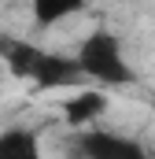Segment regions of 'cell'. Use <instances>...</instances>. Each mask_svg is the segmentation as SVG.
Segmentation results:
<instances>
[{
    "mask_svg": "<svg viewBox=\"0 0 155 159\" xmlns=\"http://www.w3.org/2000/svg\"><path fill=\"white\" fill-rule=\"evenodd\" d=\"M74 63L81 70V78L96 81V85H129L137 78V70L126 59V48H122L118 34H111V30H92L78 44Z\"/></svg>",
    "mask_w": 155,
    "mask_h": 159,
    "instance_id": "obj_1",
    "label": "cell"
},
{
    "mask_svg": "<svg viewBox=\"0 0 155 159\" xmlns=\"http://www.w3.org/2000/svg\"><path fill=\"white\" fill-rule=\"evenodd\" d=\"M107 115V93L104 89H78L70 100H63V122L70 129H85Z\"/></svg>",
    "mask_w": 155,
    "mask_h": 159,
    "instance_id": "obj_2",
    "label": "cell"
},
{
    "mask_svg": "<svg viewBox=\"0 0 155 159\" xmlns=\"http://www.w3.org/2000/svg\"><path fill=\"white\" fill-rule=\"evenodd\" d=\"M30 81H37L41 89H70V85L81 81V70H78L74 56L67 59V56H55V52H44V48H41Z\"/></svg>",
    "mask_w": 155,
    "mask_h": 159,
    "instance_id": "obj_3",
    "label": "cell"
},
{
    "mask_svg": "<svg viewBox=\"0 0 155 159\" xmlns=\"http://www.w3.org/2000/svg\"><path fill=\"white\" fill-rule=\"evenodd\" d=\"M85 7V0H30V11H33V26L48 30V26H59L63 19H70Z\"/></svg>",
    "mask_w": 155,
    "mask_h": 159,
    "instance_id": "obj_4",
    "label": "cell"
},
{
    "mask_svg": "<svg viewBox=\"0 0 155 159\" xmlns=\"http://www.w3.org/2000/svg\"><path fill=\"white\" fill-rule=\"evenodd\" d=\"M0 52H4L7 70H11L15 78H26V81L33 78V67H37V56H41L37 44H30V41H4Z\"/></svg>",
    "mask_w": 155,
    "mask_h": 159,
    "instance_id": "obj_5",
    "label": "cell"
},
{
    "mask_svg": "<svg viewBox=\"0 0 155 159\" xmlns=\"http://www.w3.org/2000/svg\"><path fill=\"white\" fill-rule=\"evenodd\" d=\"M81 152H89V156H96V159H118V156H137L140 148L133 141H118L111 133H104V129H92L81 141Z\"/></svg>",
    "mask_w": 155,
    "mask_h": 159,
    "instance_id": "obj_6",
    "label": "cell"
},
{
    "mask_svg": "<svg viewBox=\"0 0 155 159\" xmlns=\"http://www.w3.org/2000/svg\"><path fill=\"white\" fill-rule=\"evenodd\" d=\"M41 144L30 129H4L0 133V159H37Z\"/></svg>",
    "mask_w": 155,
    "mask_h": 159,
    "instance_id": "obj_7",
    "label": "cell"
}]
</instances>
